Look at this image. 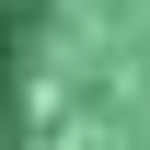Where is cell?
Returning <instances> with one entry per match:
<instances>
[{"label":"cell","mask_w":150,"mask_h":150,"mask_svg":"<svg viewBox=\"0 0 150 150\" xmlns=\"http://www.w3.org/2000/svg\"><path fill=\"white\" fill-rule=\"evenodd\" d=\"M35 12H46V0H0V150H23V93H35Z\"/></svg>","instance_id":"cell-1"}]
</instances>
